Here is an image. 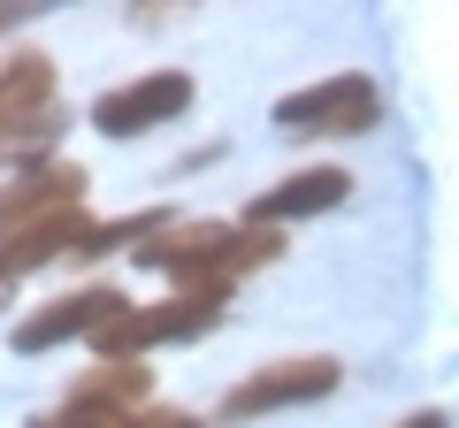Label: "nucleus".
I'll use <instances>...</instances> for the list:
<instances>
[{"label":"nucleus","mask_w":459,"mask_h":428,"mask_svg":"<svg viewBox=\"0 0 459 428\" xmlns=\"http://www.w3.org/2000/svg\"><path fill=\"white\" fill-rule=\"evenodd\" d=\"M123 428H199L192 413H169V406H146L138 421H123Z\"/></svg>","instance_id":"nucleus-10"},{"label":"nucleus","mask_w":459,"mask_h":428,"mask_svg":"<svg viewBox=\"0 0 459 428\" xmlns=\"http://www.w3.org/2000/svg\"><path fill=\"white\" fill-rule=\"evenodd\" d=\"M344 382V367L329 352H307V360H276L261 375H246L238 390L222 398V421H261V413H283V406H314Z\"/></svg>","instance_id":"nucleus-5"},{"label":"nucleus","mask_w":459,"mask_h":428,"mask_svg":"<svg viewBox=\"0 0 459 428\" xmlns=\"http://www.w3.org/2000/svg\"><path fill=\"white\" fill-rule=\"evenodd\" d=\"M184 107H192V77L184 69H146V77H131V84H115V92L92 99V131L138 138V131H161Z\"/></svg>","instance_id":"nucleus-6"},{"label":"nucleus","mask_w":459,"mask_h":428,"mask_svg":"<svg viewBox=\"0 0 459 428\" xmlns=\"http://www.w3.org/2000/svg\"><path fill=\"white\" fill-rule=\"evenodd\" d=\"M214 313H222L214 291H177V298H161V306H115L92 330V345H100V360H138V352L177 345V337H207Z\"/></svg>","instance_id":"nucleus-3"},{"label":"nucleus","mask_w":459,"mask_h":428,"mask_svg":"<svg viewBox=\"0 0 459 428\" xmlns=\"http://www.w3.org/2000/svg\"><path fill=\"white\" fill-rule=\"evenodd\" d=\"M62 123V84H54V62L39 47L0 54V161L16 153H39Z\"/></svg>","instance_id":"nucleus-2"},{"label":"nucleus","mask_w":459,"mask_h":428,"mask_svg":"<svg viewBox=\"0 0 459 428\" xmlns=\"http://www.w3.org/2000/svg\"><path fill=\"white\" fill-rule=\"evenodd\" d=\"M115 306H123V298H115L108 283H84V291H69V298H54V306H39L31 321H16V352H54V345H69V337H92Z\"/></svg>","instance_id":"nucleus-8"},{"label":"nucleus","mask_w":459,"mask_h":428,"mask_svg":"<svg viewBox=\"0 0 459 428\" xmlns=\"http://www.w3.org/2000/svg\"><path fill=\"white\" fill-rule=\"evenodd\" d=\"M77 192H84L77 161H39V168H23V176H8L0 184V245L23 237V230H39V222H54V214H69Z\"/></svg>","instance_id":"nucleus-7"},{"label":"nucleus","mask_w":459,"mask_h":428,"mask_svg":"<svg viewBox=\"0 0 459 428\" xmlns=\"http://www.w3.org/2000/svg\"><path fill=\"white\" fill-rule=\"evenodd\" d=\"M344 192H352V176L344 168H299V176H283V184H268L261 199H253V230H268V222H291V214H329V207H344Z\"/></svg>","instance_id":"nucleus-9"},{"label":"nucleus","mask_w":459,"mask_h":428,"mask_svg":"<svg viewBox=\"0 0 459 428\" xmlns=\"http://www.w3.org/2000/svg\"><path fill=\"white\" fill-rule=\"evenodd\" d=\"M383 116V92L360 77V69H337V77L307 84V92H283L276 99V123L291 138H368Z\"/></svg>","instance_id":"nucleus-4"},{"label":"nucleus","mask_w":459,"mask_h":428,"mask_svg":"<svg viewBox=\"0 0 459 428\" xmlns=\"http://www.w3.org/2000/svg\"><path fill=\"white\" fill-rule=\"evenodd\" d=\"M398 428H452V421H444V413L429 406V413H406V421H398Z\"/></svg>","instance_id":"nucleus-11"},{"label":"nucleus","mask_w":459,"mask_h":428,"mask_svg":"<svg viewBox=\"0 0 459 428\" xmlns=\"http://www.w3.org/2000/svg\"><path fill=\"white\" fill-rule=\"evenodd\" d=\"M8 298H16V276H8V268H0V313H8Z\"/></svg>","instance_id":"nucleus-12"},{"label":"nucleus","mask_w":459,"mask_h":428,"mask_svg":"<svg viewBox=\"0 0 459 428\" xmlns=\"http://www.w3.org/2000/svg\"><path fill=\"white\" fill-rule=\"evenodd\" d=\"M283 253L276 230H253V222H161V230L138 245V261L177 276V291H214L230 298V283L268 268Z\"/></svg>","instance_id":"nucleus-1"}]
</instances>
